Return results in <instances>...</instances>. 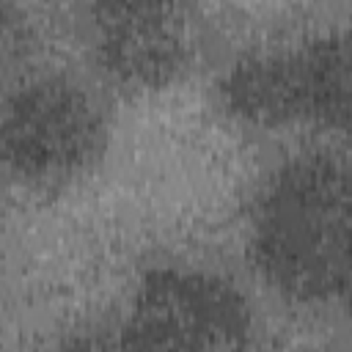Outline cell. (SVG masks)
<instances>
[{"instance_id":"obj_1","label":"cell","mask_w":352,"mask_h":352,"mask_svg":"<svg viewBox=\"0 0 352 352\" xmlns=\"http://www.w3.org/2000/svg\"><path fill=\"white\" fill-rule=\"evenodd\" d=\"M267 236V264L280 280L314 292L344 283V192L333 168L305 165L289 173L272 195Z\"/></svg>"},{"instance_id":"obj_2","label":"cell","mask_w":352,"mask_h":352,"mask_svg":"<svg viewBox=\"0 0 352 352\" xmlns=\"http://www.w3.org/2000/svg\"><path fill=\"white\" fill-rule=\"evenodd\" d=\"M96 121L91 107L69 91H38L16 107L11 138L19 160L63 165L85 157Z\"/></svg>"}]
</instances>
